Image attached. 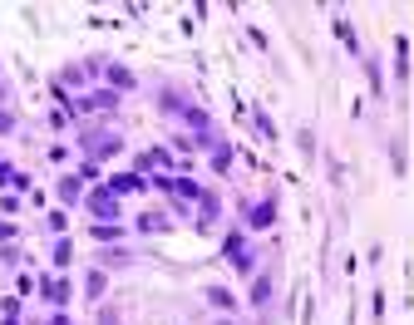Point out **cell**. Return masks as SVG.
<instances>
[{
    "instance_id": "obj_8",
    "label": "cell",
    "mask_w": 414,
    "mask_h": 325,
    "mask_svg": "<svg viewBox=\"0 0 414 325\" xmlns=\"http://www.w3.org/2000/svg\"><path fill=\"white\" fill-rule=\"evenodd\" d=\"M55 325H69V320H65V315H60V320H55Z\"/></svg>"
},
{
    "instance_id": "obj_6",
    "label": "cell",
    "mask_w": 414,
    "mask_h": 325,
    "mask_svg": "<svg viewBox=\"0 0 414 325\" xmlns=\"http://www.w3.org/2000/svg\"><path fill=\"white\" fill-rule=\"evenodd\" d=\"M267 296H272V281H267V276H262V281H256V286H251V301H256V306H262V301H267Z\"/></svg>"
},
{
    "instance_id": "obj_1",
    "label": "cell",
    "mask_w": 414,
    "mask_h": 325,
    "mask_svg": "<svg viewBox=\"0 0 414 325\" xmlns=\"http://www.w3.org/2000/svg\"><path fill=\"white\" fill-rule=\"evenodd\" d=\"M89 207H94L99 217H119V202H114L109 192H94V197H89Z\"/></svg>"
},
{
    "instance_id": "obj_5",
    "label": "cell",
    "mask_w": 414,
    "mask_h": 325,
    "mask_svg": "<svg viewBox=\"0 0 414 325\" xmlns=\"http://www.w3.org/2000/svg\"><path fill=\"white\" fill-rule=\"evenodd\" d=\"M109 188H114V192H133V188H143V178H114Z\"/></svg>"
},
{
    "instance_id": "obj_2",
    "label": "cell",
    "mask_w": 414,
    "mask_h": 325,
    "mask_svg": "<svg viewBox=\"0 0 414 325\" xmlns=\"http://www.w3.org/2000/svg\"><path fill=\"white\" fill-rule=\"evenodd\" d=\"M44 296L55 301V306H65V301H69V286H65V281H44Z\"/></svg>"
},
{
    "instance_id": "obj_4",
    "label": "cell",
    "mask_w": 414,
    "mask_h": 325,
    "mask_svg": "<svg viewBox=\"0 0 414 325\" xmlns=\"http://www.w3.org/2000/svg\"><path fill=\"white\" fill-rule=\"evenodd\" d=\"M267 222H272V202H262V207L251 212V227H267Z\"/></svg>"
},
{
    "instance_id": "obj_3",
    "label": "cell",
    "mask_w": 414,
    "mask_h": 325,
    "mask_svg": "<svg viewBox=\"0 0 414 325\" xmlns=\"http://www.w3.org/2000/svg\"><path fill=\"white\" fill-rule=\"evenodd\" d=\"M84 148L89 153H109V148H119V138H84Z\"/></svg>"
},
{
    "instance_id": "obj_7",
    "label": "cell",
    "mask_w": 414,
    "mask_h": 325,
    "mask_svg": "<svg viewBox=\"0 0 414 325\" xmlns=\"http://www.w3.org/2000/svg\"><path fill=\"white\" fill-rule=\"evenodd\" d=\"M207 301H213V306H222V310H227V306H232V296H227V291H222V286H213V291H207Z\"/></svg>"
}]
</instances>
